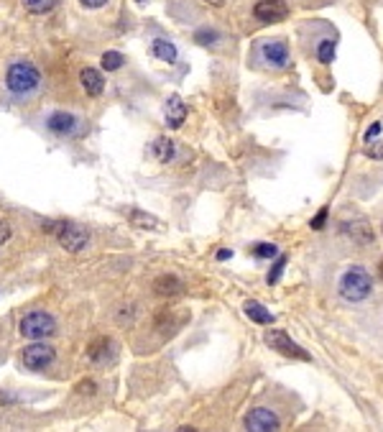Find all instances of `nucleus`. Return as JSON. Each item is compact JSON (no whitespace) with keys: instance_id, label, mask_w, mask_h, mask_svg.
I'll use <instances>...</instances> for the list:
<instances>
[{"instance_id":"nucleus-1","label":"nucleus","mask_w":383,"mask_h":432,"mask_svg":"<svg viewBox=\"0 0 383 432\" xmlns=\"http://www.w3.org/2000/svg\"><path fill=\"white\" fill-rule=\"evenodd\" d=\"M41 85V72L31 61H13L6 72V87L13 95H31Z\"/></svg>"},{"instance_id":"nucleus-2","label":"nucleus","mask_w":383,"mask_h":432,"mask_svg":"<svg viewBox=\"0 0 383 432\" xmlns=\"http://www.w3.org/2000/svg\"><path fill=\"white\" fill-rule=\"evenodd\" d=\"M371 289H373V279L363 266L347 268L340 279V294L347 302H360V299H365L371 294Z\"/></svg>"},{"instance_id":"nucleus-3","label":"nucleus","mask_w":383,"mask_h":432,"mask_svg":"<svg viewBox=\"0 0 383 432\" xmlns=\"http://www.w3.org/2000/svg\"><path fill=\"white\" fill-rule=\"evenodd\" d=\"M21 333H24V338H31V341H41V338H49V335L56 333V320L49 312H29L21 320Z\"/></svg>"},{"instance_id":"nucleus-4","label":"nucleus","mask_w":383,"mask_h":432,"mask_svg":"<svg viewBox=\"0 0 383 432\" xmlns=\"http://www.w3.org/2000/svg\"><path fill=\"white\" fill-rule=\"evenodd\" d=\"M54 231L59 246L64 251H69V253H79V251H85L90 246V233L82 226H77V223H56Z\"/></svg>"},{"instance_id":"nucleus-5","label":"nucleus","mask_w":383,"mask_h":432,"mask_svg":"<svg viewBox=\"0 0 383 432\" xmlns=\"http://www.w3.org/2000/svg\"><path fill=\"white\" fill-rule=\"evenodd\" d=\"M56 358L54 348L51 346H44V343H34L24 351V366L31 368V371H44L46 366H51Z\"/></svg>"},{"instance_id":"nucleus-6","label":"nucleus","mask_w":383,"mask_h":432,"mask_svg":"<svg viewBox=\"0 0 383 432\" xmlns=\"http://www.w3.org/2000/svg\"><path fill=\"white\" fill-rule=\"evenodd\" d=\"M253 16L261 24H279L289 16V6L284 0H258L253 6Z\"/></svg>"},{"instance_id":"nucleus-7","label":"nucleus","mask_w":383,"mask_h":432,"mask_svg":"<svg viewBox=\"0 0 383 432\" xmlns=\"http://www.w3.org/2000/svg\"><path fill=\"white\" fill-rule=\"evenodd\" d=\"M266 343L271 348H276V351H279V353H284V356H292V358H299V361H310V353H307L305 348H299L294 341H289V335L281 333V330H268Z\"/></svg>"},{"instance_id":"nucleus-8","label":"nucleus","mask_w":383,"mask_h":432,"mask_svg":"<svg viewBox=\"0 0 383 432\" xmlns=\"http://www.w3.org/2000/svg\"><path fill=\"white\" fill-rule=\"evenodd\" d=\"M46 128L54 136H74L79 131V118L67 113V110H56L46 118Z\"/></svg>"},{"instance_id":"nucleus-9","label":"nucleus","mask_w":383,"mask_h":432,"mask_svg":"<svg viewBox=\"0 0 383 432\" xmlns=\"http://www.w3.org/2000/svg\"><path fill=\"white\" fill-rule=\"evenodd\" d=\"M116 353H118V348L113 338H98V341H92L90 346H87V358L95 366H105L110 363V361H116Z\"/></svg>"},{"instance_id":"nucleus-10","label":"nucleus","mask_w":383,"mask_h":432,"mask_svg":"<svg viewBox=\"0 0 383 432\" xmlns=\"http://www.w3.org/2000/svg\"><path fill=\"white\" fill-rule=\"evenodd\" d=\"M245 427L255 432H268V430H279V417H276L271 409H253V412L245 417Z\"/></svg>"},{"instance_id":"nucleus-11","label":"nucleus","mask_w":383,"mask_h":432,"mask_svg":"<svg viewBox=\"0 0 383 432\" xmlns=\"http://www.w3.org/2000/svg\"><path fill=\"white\" fill-rule=\"evenodd\" d=\"M261 54H263V59L271 64V67H286V61H289V46H286V41L276 39V41L263 44Z\"/></svg>"},{"instance_id":"nucleus-12","label":"nucleus","mask_w":383,"mask_h":432,"mask_svg":"<svg viewBox=\"0 0 383 432\" xmlns=\"http://www.w3.org/2000/svg\"><path fill=\"white\" fill-rule=\"evenodd\" d=\"M184 118H187V105L182 103L179 95H171L164 105V121L169 128H182Z\"/></svg>"},{"instance_id":"nucleus-13","label":"nucleus","mask_w":383,"mask_h":432,"mask_svg":"<svg viewBox=\"0 0 383 432\" xmlns=\"http://www.w3.org/2000/svg\"><path fill=\"white\" fill-rule=\"evenodd\" d=\"M79 82H82V90H85L90 98H98L100 92L105 90L103 74H100L98 69H92V67H85L82 72H79Z\"/></svg>"},{"instance_id":"nucleus-14","label":"nucleus","mask_w":383,"mask_h":432,"mask_svg":"<svg viewBox=\"0 0 383 432\" xmlns=\"http://www.w3.org/2000/svg\"><path fill=\"white\" fill-rule=\"evenodd\" d=\"M151 154L156 161H161V164H169L171 159L177 156V146H174V141L166 139V136H158L156 141L151 144Z\"/></svg>"},{"instance_id":"nucleus-15","label":"nucleus","mask_w":383,"mask_h":432,"mask_svg":"<svg viewBox=\"0 0 383 432\" xmlns=\"http://www.w3.org/2000/svg\"><path fill=\"white\" fill-rule=\"evenodd\" d=\"M153 292L161 294V297H169V294H179L182 292V281L177 279V276H158L156 281H153Z\"/></svg>"},{"instance_id":"nucleus-16","label":"nucleus","mask_w":383,"mask_h":432,"mask_svg":"<svg viewBox=\"0 0 383 432\" xmlns=\"http://www.w3.org/2000/svg\"><path fill=\"white\" fill-rule=\"evenodd\" d=\"M151 51H153V56L156 59H161V61H177V46L171 41H166V39H156V41L151 44Z\"/></svg>"},{"instance_id":"nucleus-17","label":"nucleus","mask_w":383,"mask_h":432,"mask_svg":"<svg viewBox=\"0 0 383 432\" xmlns=\"http://www.w3.org/2000/svg\"><path fill=\"white\" fill-rule=\"evenodd\" d=\"M245 315L258 325H271L274 323V315L261 305V302H245Z\"/></svg>"},{"instance_id":"nucleus-18","label":"nucleus","mask_w":383,"mask_h":432,"mask_svg":"<svg viewBox=\"0 0 383 432\" xmlns=\"http://www.w3.org/2000/svg\"><path fill=\"white\" fill-rule=\"evenodd\" d=\"M24 6L29 13H36V16H44V13L54 11L59 6V0H24Z\"/></svg>"},{"instance_id":"nucleus-19","label":"nucleus","mask_w":383,"mask_h":432,"mask_svg":"<svg viewBox=\"0 0 383 432\" xmlns=\"http://www.w3.org/2000/svg\"><path fill=\"white\" fill-rule=\"evenodd\" d=\"M317 59L322 61V64H332V59H335L332 39H322V41H320V46H317Z\"/></svg>"},{"instance_id":"nucleus-20","label":"nucleus","mask_w":383,"mask_h":432,"mask_svg":"<svg viewBox=\"0 0 383 432\" xmlns=\"http://www.w3.org/2000/svg\"><path fill=\"white\" fill-rule=\"evenodd\" d=\"M123 61H126V56H123L121 51H105V54H103V69H108V72H116V69L123 67Z\"/></svg>"},{"instance_id":"nucleus-21","label":"nucleus","mask_w":383,"mask_h":432,"mask_svg":"<svg viewBox=\"0 0 383 432\" xmlns=\"http://www.w3.org/2000/svg\"><path fill=\"white\" fill-rule=\"evenodd\" d=\"M276 253H279V248H276L274 243H255L253 246V256H255V258H274Z\"/></svg>"},{"instance_id":"nucleus-22","label":"nucleus","mask_w":383,"mask_h":432,"mask_svg":"<svg viewBox=\"0 0 383 432\" xmlns=\"http://www.w3.org/2000/svg\"><path fill=\"white\" fill-rule=\"evenodd\" d=\"M131 220H133L138 228H156V218L141 213V210H133V213H131Z\"/></svg>"},{"instance_id":"nucleus-23","label":"nucleus","mask_w":383,"mask_h":432,"mask_svg":"<svg viewBox=\"0 0 383 432\" xmlns=\"http://www.w3.org/2000/svg\"><path fill=\"white\" fill-rule=\"evenodd\" d=\"M353 238L358 241L360 246H365V243H371V241H373V233L368 231V228L363 226V223H360V226L353 228Z\"/></svg>"},{"instance_id":"nucleus-24","label":"nucleus","mask_w":383,"mask_h":432,"mask_svg":"<svg viewBox=\"0 0 383 432\" xmlns=\"http://www.w3.org/2000/svg\"><path fill=\"white\" fill-rule=\"evenodd\" d=\"M195 39L200 44H215V41H218V31L202 29V31H197V34H195Z\"/></svg>"},{"instance_id":"nucleus-25","label":"nucleus","mask_w":383,"mask_h":432,"mask_svg":"<svg viewBox=\"0 0 383 432\" xmlns=\"http://www.w3.org/2000/svg\"><path fill=\"white\" fill-rule=\"evenodd\" d=\"M284 266H286V256H279V261L274 263V271L268 274V284H276V281H279V276H281V271H284Z\"/></svg>"},{"instance_id":"nucleus-26","label":"nucleus","mask_w":383,"mask_h":432,"mask_svg":"<svg viewBox=\"0 0 383 432\" xmlns=\"http://www.w3.org/2000/svg\"><path fill=\"white\" fill-rule=\"evenodd\" d=\"M325 220H327V207H322V210H320V215L312 220V228H315V231H320V228L325 226Z\"/></svg>"},{"instance_id":"nucleus-27","label":"nucleus","mask_w":383,"mask_h":432,"mask_svg":"<svg viewBox=\"0 0 383 432\" xmlns=\"http://www.w3.org/2000/svg\"><path fill=\"white\" fill-rule=\"evenodd\" d=\"M8 238H11V226H8V220H0V243H6Z\"/></svg>"},{"instance_id":"nucleus-28","label":"nucleus","mask_w":383,"mask_h":432,"mask_svg":"<svg viewBox=\"0 0 383 432\" xmlns=\"http://www.w3.org/2000/svg\"><path fill=\"white\" fill-rule=\"evenodd\" d=\"M79 391L82 394H95V381H82L79 383Z\"/></svg>"},{"instance_id":"nucleus-29","label":"nucleus","mask_w":383,"mask_h":432,"mask_svg":"<svg viewBox=\"0 0 383 432\" xmlns=\"http://www.w3.org/2000/svg\"><path fill=\"white\" fill-rule=\"evenodd\" d=\"M79 3H82L85 8H103L108 0H79Z\"/></svg>"},{"instance_id":"nucleus-30","label":"nucleus","mask_w":383,"mask_h":432,"mask_svg":"<svg viewBox=\"0 0 383 432\" xmlns=\"http://www.w3.org/2000/svg\"><path fill=\"white\" fill-rule=\"evenodd\" d=\"M365 154H368V156H373V159H383V144H378V146L376 149H368V151H365Z\"/></svg>"},{"instance_id":"nucleus-31","label":"nucleus","mask_w":383,"mask_h":432,"mask_svg":"<svg viewBox=\"0 0 383 432\" xmlns=\"http://www.w3.org/2000/svg\"><path fill=\"white\" fill-rule=\"evenodd\" d=\"M378 134H381V126L376 123V126L368 128V134H365V141H373V136H378Z\"/></svg>"},{"instance_id":"nucleus-32","label":"nucleus","mask_w":383,"mask_h":432,"mask_svg":"<svg viewBox=\"0 0 383 432\" xmlns=\"http://www.w3.org/2000/svg\"><path fill=\"white\" fill-rule=\"evenodd\" d=\"M230 251H220V253H218V258H230Z\"/></svg>"},{"instance_id":"nucleus-33","label":"nucleus","mask_w":383,"mask_h":432,"mask_svg":"<svg viewBox=\"0 0 383 432\" xmlns=\"http://www.w3.org/2000/svg\"><path fill=\"white\" fill-rule=\"evenodd\" d=\"M205 3H210V6H223L225 0H205Z\"/></svg>"},{"instance_id":"nucleus-34","label":"nucleus","mask_w":383,"mask_h":432,"mask_svg":"<svg viewBox=\"0 0 383 432\" xmlns=\"http://www.w3.org/2000/svg\"><path fill=\"white\" fill-rule=\"evenodd\" d=\"M378 276H381V281H383V261H381V266H378Z\"/></svg>"},{"instance_id":"nucleus-35","label":"nucleus","mask_w":383,"mask_h":432,"mask_svg":"<svg viewBox=\"0 0 383 432\" xmlns=\"http://www.w3.org/2000/svg\"><path fill=\"white\" fill-rule=\"evenodd\" d=\"M138 3H143V0H138Z\"/></svg>"}]
</instances>
